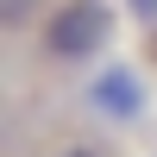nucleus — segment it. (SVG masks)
<instances>
[{"label":"nucleus","instance_id":"obj_6","mask_svg":"<svg viewBox=\"0 0 157 157\" xmlns=\"http://www.w3.org/2000/svg\"><path fill=\"white\" fill-rule=\"evenodd\" d=\"M151 57H157V38H151Z\"/></svg>","mask_w":157,"mask_h":157},{"label":"nucleus","instance_id":"obj_3","mask_svg":"<svg viewBox=\"0 0 157 157\" xmlns=\"http://www.w3.org/2000/svg\"><path fill=\"white\" fill-rule=\"evenodd\" d=\"M32 19H44V6L38 0H6V13H0V25H6V38H19Z\"/></svg>","mask_w":157,"mask_h":157},{"label":"nucleus","instance_id":"obj_4","mask_svg":"<svg viewBox=\"0 0 157 157\" xmlns=\"http://www.w3.org/2000/svg\"><path fill=\"white\" fill-rule=\"evenodd\" d=\"M126 13H132L138 25H157V0H126Z\"/></svg>","mask_w":157,"mask_h":157},{"label":"nucleus","instance_id":"obj_2","mask_svg":"<svg viewBox=\"0 0 157 157\" xmlns=\"http://www.w3.org/2000/svg\"><path fill=\"white\" fill-rule=\"evenodd\" d=\"M82 107L101 126H138L145 120V82H138V69L132 63H101L82 82Z\"/></svg>","mask_w":157,"mask_h":157},{"label":"nucleus","instance_id":"obj_5","mask_svg":"<svg viewBox=\"0 0 157 157\" xmlns=\"http://www.w3.org/2000/svg\"><path fill=\"white\" fill-rule=\"evenodd\" d=\"M57 157H107V151H94V145H63Z\"/></svg>","mask_w":157,"mask_h":157},{"label":"nucleus","instance_id":"obj_1","mask_svg":"<svg viewBox=\"0 0 157 157\" xmlns=\"http://www.w3.org/2000/svg\"><path fill=\"white\" fill-rule=\"evenodd\" d=\"M32 38H38V57L57 69L101 63V50L113 44V6L107 0H57V6H44Z\"/></svg>","mask_w":157,"mask_h":157}]
</instances>
